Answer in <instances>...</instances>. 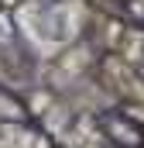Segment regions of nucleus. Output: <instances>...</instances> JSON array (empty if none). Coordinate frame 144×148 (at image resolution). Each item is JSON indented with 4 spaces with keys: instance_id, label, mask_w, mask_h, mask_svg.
Here are the masks:
<instances>
[{
    "instance_id": "1",
    "label": "nucleus",
    "mask_w": 144,
    "mask_h": 148,
    "mask_svg": "<svg viewBox=\"0 0 144 148\" xmlns=\"http://www.w3.org/2000/svg\"><path fill=\"white\" fill-rule=\"evenodd\" d=\"M100 124H103L107 138H113L117 145H124V148H141L144 145V131L130 117H124V114H103Z\"/></svg>"
},
{
    "instance_id": "2",
    "label": "nucleus",
    "mask_w": 144,
    "mask_h": 148,
    "mask_svg": "<svg viewBox=\"0 0 144 148\" xmlns=\"http://www.w3.org/2000/svg\"><path fill=\"white\" fill-rule=\"evenodd\" d=\"M0 117H7V121H24L28 114H24V107H21L17 100H10V97L0 90Z\"/></svg>"
}]
</instances>
